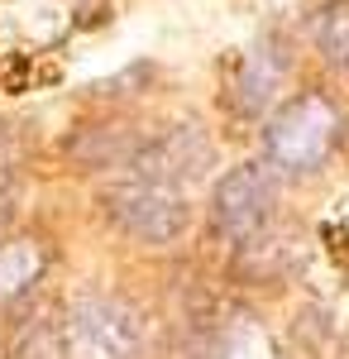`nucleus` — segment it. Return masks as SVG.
I'll list each match as a JSON object with an SVG mask.
<instances>
[{"label":"nucleus","instance_id":"f03ea898","mask_svg":"<svg viewBox=\"0 0 349 359\" xmlns=\"http://www.w3.org/2000/svg\"><path fill=\"white\" fill-rule=\"evenodd\" d=\"M101 211L120 235L139 245H177L191 225V196L139 172H110L101 187Z\"/></svg>","mask_w":349,"mask_h":359},{"label":"nucleus","instance_id":"f257e3e1","mask_svg":"<svg viewBox=\"0 0 349 359\" xmlns=\"http://www.w3.org/2000/svg\"><path fill=\"white\" fill-rule=\"evenodd\" d=\"M345 135V120L335 101L321 91H301L292 101H278L264 115V168L273 177H311L330 163L335 144Z\"/></svg>","mask_w":349,"mask_h":359},{"label":"nucleus","instance_id":"39448f33","mask_svg":"<svg viewBox=\"0 0 349 359\" xmlns=\"http://www.w3.org/2000/svg\"><path fill=\"white\" fill-rule=\"evenodd\" d=\"M211 168H215V144L206 139V130L177 120V125L149 130L135 144L130 163L120 168V172H139V177H153V182H167V187L191 192L196 182H206Z\"/></svg>","mask_w":349,"mask_h":359},{"label":"nucleus","instance_id":"9b49d317","mask_svg":"<svg viewBox=\"0 0 349 359\" xmlns=\"http://www.w3.org/2000/svg\"><path fill=\"white\" fill-rule=\"evenodd\" d=\"M15 201H20V139L10 125H0V230L15 221Z\"/></svg>","mask_w":349,"mask_h":359},{"label":"nucleus","instance_id":"423d86ee","mask_svg":"<svg viewBox=\"0 0 349 359\" xmlns=\"http://www.w3.org/2000/svg\"><path fill=\"white\" fill-rule=\"evenodd\" d=\"M292 72V53L278 34H259L240 53L230 82H225V106L240 120H264V115L282 101V86Z\"/></svg>","mask_w":349,"mask_h":359},{"label":"nucleus","instance_id":"1a4fd4ad","mask_svg":"<svg viewBox=\"0 0 349 359\" xmlns=\"http://www.w3.org/2000/svg\"><path fill=\"white\" fill-rule=\"evenodd\" d=\"M139 139L144 135L135 125H91V130H77L67 139V158L77 168H91V172H120Z\"/></svg>","mask_w":349,"mask_h":359},{"label":"nucleus","instance_id":"6e6552de","mask_svg":"<svg viewBox=\"0 0 349 359\" xmlns=\"http://www.w3.org/2000/svg\"><path fill=\"white\" fill-rule=\"evenodd\" d=\"M48 273V245L39 235H0V311L34 297Z\"/></svg>","mask_w":349,"mask_h":359},{"label":"nucleus","instance_id":"9d476101","mask_svg":"<svg viewBox=\"0 0 349 359\" xmlns=\"http://www.w3.org/2000/svg\"><path fill=\"white\" fill-rule=\"evenodd\" d=\"M311 48L330 72L349 77V0H321L311 10Z\"/></svg>","mask_w":349,"mask_h":359},{"label":"nucleus","instance_id":"7ed1b4c3","mask_svg":"<svg viewBox=\"0 0 349 359\" xmlns=\"http://www.w3.org/2000/svg\"><path fill=\"white\" fill-rule=\"evenodd\" d=\"M144 316L120 292H77L62 311V359H139Z\"/></svg>","mask_w":349,"mask_h":359},{"label":"nucleus","instance_id":"0eeeda50","mask_svg":"<svg viewBox=\"0 0 349 359\" xmlns=\"http://www.w3.org/2000/svg\"><path fill=\"white\" fill-rule=\"evenodd\" d=\"M15 316L5 321L0 350L5 359H62V316L43 302H20L10 306Z\"/></svg>","mask_w":349,"mask_h":359},{"label":"nucleus","instance_id":"20e7f679","mask_svg":"<svg viewBox=\"0 0 349 359\" xmlns=\"http://www.w3.org/2000/svg\"><path fill=\"white\" fill-rule=\"evenodd\" d=\"M278 216V177H273L264 163H240L230 168L211 192V206H206V225L220 245L240 249L244 240L264 235Z\"/></svg>","mask_w":349,"mask_h":359}]
</instances>
